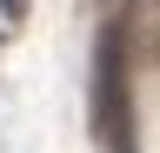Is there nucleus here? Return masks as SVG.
I'll use <instances>...</instances> for the list:
<instances>
[{
  "label": "nucleus",
  "mask_w": 160,
  "mask_h": 153,
  "mask_svg": "<svg viewBox=\"0 0 160 153\" xmlns=\"http://www.w3.org/2000/svg\"><path fill=\"white\" fill-rule=\"evenodd\" d=\"M100 140L113 153H133V113H127V47L120 33H100Z\"/></svg>",
  "instance_id": "f257e3e1"
},
{
  "label": "nucleus",
  "mask_w": 160,
  "mask_h": 153,
  "mask_svg": "<svg viewBox=\"0 0 160 153\" xmlns=\"http://www.w3.org/2000/svg\"><path fill=\"white\" fill-rule=\"evenodd\" d=\"M27 7L33 0H0V20H27Z\"/></svg>",
  "instance_id": "f03ea898"
}]
</instances>
